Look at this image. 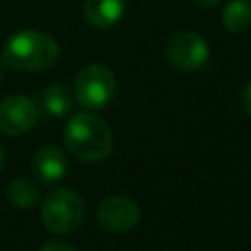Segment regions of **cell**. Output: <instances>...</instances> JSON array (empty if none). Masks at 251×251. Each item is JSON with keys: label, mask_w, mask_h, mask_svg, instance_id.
<instances>
[{"label": "cell", "mask_w": 251, "mask_h": 251, "mask_svg": "<svg viewBox=\"0 0 251 251\" xmlns=\"http://www.w3.org/2000/svg\"><path fill=\"white\" fill-rule=\"evenodd\" d=\"M114 94L116 76L106 65L92 63L78 71L75 78V96L84 108L100 110L112 102Z\"/></svg>", "instance_id": "277c9868"}, {"label": "cell", "mask_w": 251, "mask_h": 251, "mask_svg": "<svg viewBox=\"0 0 251 251\" xmlns=\"http://www.w3.org/2000/svg\"><path fill=\"white\" fill-rule=\"evenodd\" d=\"M4 165H6V153H4V149L0 147V173H2V169H4Z\"/></svg>", "instance_id": "2e32d148"}, {"label": "cell", "mask_w": 251, "mask_h": 251, "mask_svg": "<svg viewBox=\"0 0 251 251\" xmlns=\"http://www.w3.org/2000/svg\"><path fill=\"white\" fill-rule=\"evenodd\" d=\"M39 251H78V249H76L75 245L67 243V241L55 239V241H45V243L39 247Z\"/></svg>", "instance_id": "4fadbf2b"}, {"label": "cell", "mask_w": 251, "mask_h": 251, "mask_svg": "<svg viewBox=\"0 0 251 251\" xmlns=\"http://www.w3.org/2000/svg\"><path fill=\"white\" fill-rule=\"evenodd\" d=\"M41 222L51 233H75L84 222V202L80 194L71 188H57L49 192L41 204Z\"/></svg>", "instance_id": "3957f363"}, {"label": "cell", "mask_w": 251, "mask_h": 251, "mask_svg": "<svg viewBox=\"0 0 251 251\" xmlns=\"http://www.w3.org/2000/svg\"><path fill=\"white\" fill-rule=\"evenodd\" d=\"M196 2H198L202 8H214V6H216L220 0H196Z\"/></svg>", "instance_id": "9a60e30c"}, {"label": "cell", "mask_w": 251, "mask_h": 251, "mask_svg": "<svg viewBox=\"0 0 251 251\" xmlns=\"http://www.w3.org/2000/svg\"><path fill=\"white\" fill-rule=\"evenodd\" d=\"M8 200L18 208H33L39 202V188L25 178H14L6 188Z\"/></svg>", "instance_id": "7c38bea8"}, {"label": "cell", "mask_w": 251, "mask_h": 251, "mask_svg": "<svg viewBox=\"0 0 251 251\" xmlns=\"http://www.w3.org/2000/svg\"><path fill=\"white\" fill-rule=\"evenodd\" d=\"M33 176L43 184H55L65 178L69 171L67 155L57 145H41L31 157Z\"/></svg>", "instance_id": "ba28073f"}, {"label": "cell", "mask_w": 251, "mask_h": 251, "mask_svg": "<svg viewBox=\"0 0 251 251\" xmlns=\"http://www.w3.org/2000/svg\"><path fill=\"white\" fill-rule=\"evenodd\" d=\"M0 82H2V65H0Z\"/></svg>", "instance_id": "e0dca14e"}, {"label": "cell", "mask_w": 251, "mask_h": 251, "mask_svg": "<svg viewBox=\"0 0 251 251\" xmlns=\"http://www.w3.org/2000/svg\"><path fill=\"white\" fill-rule=\"evenodd\" d=\"M39 104H41V108H43V112L47 116H51V118H65V116H69V112L73 108V94H71L67 84L53 82V84H49L41 92Z\"/></svg>", "instance_id": "30bf717a"}, {"label": "cell", "mask_w": 251, "mask_h": 251, "mask_svg": "<svg viewBox=\"0 0 251 251\" xmlns=\"http://www.w3.org/2000/svg\"><path fill=\"white\" fill-rule=\"evenodd\" d=\"M59 55L61 47L51 35L37 29H22L6 39L0 59L10 69L37 73L53 67Z\"/></svg>", "instance_id": "6da1fadb"}, {"label": "cell", "mask_w": 251, "mask_h": 251, "mask_svg": "<svg viewBox=\"0 0 251 251\" xmlns=\"http://www.w3.org/2000/svg\"><path fill=\"white\" fill-rule=\"evenodd\" d=\"M37 122V106L27 96H8L0 102V133L18 137Z\"/></svg>", "instance_id": "52a82bcc"}, {"label": "cell", "mask_w": 251, "mask_h": 251, "mask_svg": "<svg viewBox=\"0 0 251 251\" xmlns=\"http://www.w3.org/2000/svg\"><path fill=\"white\" fill-rule=\"evenodd\" d=\"M165 57L173 67L184 73H196L208 65L210 45L196 31H176L165 43Z\"/></svg>", "instance_id": "5b68a950"}, {"label": "cell", "mask_w": 251, "mask_h": 251, "mask_svg": "<svg viewBox=\"0 0 251 251\" xmlns=\"http://www.w3.org/2000/svg\"><path fill=\"white\" fill-rule=\"evenodd\" d=\"M222 24L231 33H241L251 25V4L247 0H231L222 10Z\"/></svg>", "instance_id": "8fae6325"}, {"label": "cell", "mask_w": 251, "mask_h": 251, "mask_svg": "<svg viewBox=\"0 0 251 251\" xmlns=\"http://www.w3.org/2000/svg\"><path fill=\"white\" fill-rule=\"evenodd\" d=\"M126 10V0H84L82 14L86 24L96 29H108L120 22Z\"/></svg>", "instance_id": "9c48e42d"}, {"label": "cell", "mask_w": 251, "mask_h": 251, "mask_svg": "<svg viewBox=\"0 0 251 251\" xmlns=\"http://www.w3.org/2000/svg\"><path fill=\"white\" fill-rule=\"evenodd\" d=\"M98 224L112 233H127L139 224V206L129 196H108L96 208Z\"/></svg>", "instance_id": "8992f818"}, {"label": "cell", "mask_w": 251, "mask_h": 251, "mask_svg": "<svg viewBox=\"0 0 251 251\" xmlns=\"http://www.w3.org/2000/svg\"><path fill=\"white\" fill-rule=\"evenodd\" d=\"M65 145L80 161L96 163L108 157L112 151V129L96 114L80 112L75 114L65 126Z\"/></svg>", "instance_id": "7a4b0ae2"}, {"label": "cell", "mask_w": 251, "mask_h": 251, "mask_svg": "<svg viewBox=\"0 0 251 251\" xmlns=\"http://www.w3.org/2000/svg\"><path fill=\"white\" fill-rule=\"evenodd\" d=\"M241 106H243V110L251 116V80L245 84V88H243V92H241Z\"/></svg>", "instance_id": "5bb4252c"}]
</instances>
